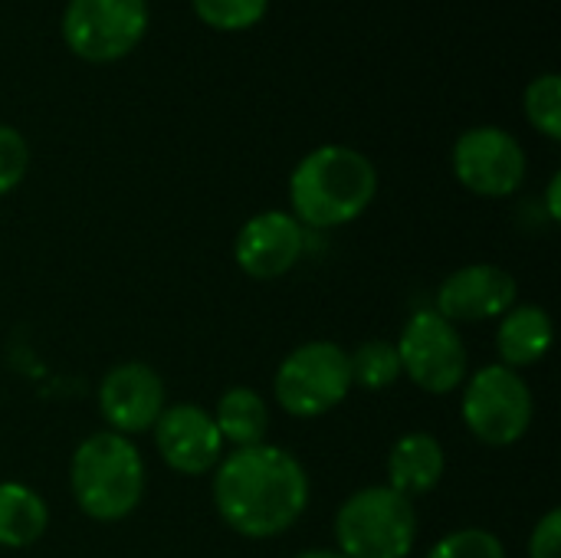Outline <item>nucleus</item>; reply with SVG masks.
<instances>
[{
    "label": "nucleus",
    "instance_id": "obj_15",
    "mask_svg": "<svg viewBox=\"0 0 561 558\" xmlns=\"http://www.w3.org/2000/svg\"><path fill=\"white\" fill-rule=\"evenodd\" d=\"M552 349V316L542 306H516L500 319L496 352L506 368H529Z\"/></svg>",
    "mask_w": 561,
    "mask_h": 558
},
{
    "label": "nucleus",
    "instance_id": "obj_16",
    "mask_svg": "<svg viewBox=\"0 0 561 558\" xmlns=\"http://www.w3.org/2000/svg\"><path fill=\"white\" fill-rule=\"evenodd\" d=\"M46 526H49V510L36 490L16 480L0 483V546L3 549L33 546L46 533Z\"/></svg>",
    "mask_w": 561,
    "mask_h": 558
},
{
    "label": "nucleus",
    "instance_id": "obj_11",
    "mask_svg": "<svg viewBox=\"0 0 561 558\" xmlns=\"http://www.w3.org/2000/svg\"><path fill=\"white\" fill-rule=\"evenodd\" d=\"M516 303V280L496 263H470L450 273L437 289V316L450 326L503 319Z\"/></svg>",
    "mask_w": 561,
    "mask_h": 558
},
{
    "label": "nucleus",
    "instance_id": "obj_23",
    "mask_svg": "<svg viewBox=\"0 0 561 558\" xmlns=\"http://www.w3.org/2000/svg\"><path fill=\"white\" fill-rule=\"evenodd\" d=\"M529 558H561V513L549 510L529 539Z\"/></svg>",
    "mask_w": 561,
    "mask_h": 558
},
{
    "label": "nucleus",
    "instance_id": "obj_10",
    "mask_svg": "<svg viewBox=\"0 0 561 558\" xmlns=\"http://www.w3.org/2000/svg\"><path fill=\"white\" fill-rule=\"evenodd\" d=\"M164 382L145 362L115 365L99 385V411L112 434H145L164 414Z\"/></svg>",
    "mask_w": 561,
    "mask_h": 558
},
{
    "label": "nucleus",
    "instance_id": "obj_2",
    "mask_svg": "<svg viewBox=\"0 0 561 558\" xmlns=\"http://www.w3.org/2000/svg\"><path fill=\"white\" fill-rule=\"evenodd\" d=\"M375 194V164L348 145H322L309 151L289 178L293 217L316 230H332L358 220Z\"/></svg>",
    "mask_w": 561,
    "mask_h": 558
},
{
    "label": "nucleus",
    "instance_id": "obj_4",
    "mask_svg": "<svg viewBox=\"0 0 561 558\" xmlns=\"http://www.w3.org/2000/svg\"><path fill=\"white\" fill-rule=\"evenodd\" d=\"M335 543L345 558H408L417 543V513L391 487H365L335 513Z\"/></svg>",
    "mask_w": 561,
    "mask_h": 558
},
{
    "label": "nucleus",
    "instance_id": "obj_13",
    "mask_svg": "<svg viewBox=\"0 0 561 558\" xmlns=\"http://www.w3.org/2000/svg\"><path fill=\"white\" fill-rule=\"evenodd\" d=\"M151 431H154L161 460L174 474L201 477L220 464L224 437L214 424V414H207L204 408H194V405L164 408V414L158 418V424Z\"/></svg>",
    "mask_w": 561,
    "mask_h": 558
},
{
    "label": "nucleus",
    "instance_id": "obj_8",
    "mask_svg": "<svg viewBox=\"0 0 561 558\" xmlns=\"http://www.w3.org/2000/svg\"><path fill=\"white\" fill-rule=\"evenodd\" d=\"M398 358H401V375H408L417 388L431 395L457 391L470 365L457 326H450L434 309H421L408 319L398 339Z\"/></svg>",
    "mask_w": 561,
    "mask_h": 558
},
{
    "label": "nucleus",
    "instance_id": "obj_22",
    "mask_svg": "<svg viewBox=\"0 0 561 558\" xmlns=\"http://www.w3.org/2000/svg\"><path fill=\"white\" fill-rule=\"evenodd\" d=\"M30 168V148L23 135L10 125H0V197L10 194Z\"/></svg>",
    "mask_w": 561,
    "mask_h": 558
},
{
    "label": "nucleus",
    "instance_id": "obj_7",
    "mask_svg": "<svg viewBox=\"0 0 561 558\" xmlns=\"http://www.w3.org/2000/svg\"><path fill=\"white\" fill-rule=\"evenodd\" d=\"M148 30V0H69L62 39L85 62L128 56Z\"/></svg>",
    "mask_w": 561,
    "mask_h": 558
},
{
    "label": "nucleus",
    "instance_id": "obj_21",
    "mask_svg": "<svg viewBox=\"0 0 561 558\" xmlns=\"http://www.w3.org/2000/svg\"><path fill=\"white\" fill-rule=\"evenodd\" d=\"M424 558H506V549L490 529L470 526L437 539V546Z\"/></svg>",
    "mask_w": 561,
    "mask_h": 558
},
{
    "label": "nucleus",
    "instance_id": "obj_14",
    "mask_svg": "<svg viewBox=\"0 0 561 558\" xmlns=\"http://www.w3.org/2000/svg\"><path fill=\"white\" fill-rule=\"evenodd\" d=\"M447 470V457L437 437L414 431L404 434L388 454V487L401 497H424L431 493Z\"/></svg>",
    "mask_w": 561,
    "mask_h": 558
},
{
    "label": "nucleus",
    "instance_id": "obj_18",
    "mask_svg": "<svg viewBox=\"0 0 561 558\" xmlns=\"http://www.w3.org/2000/svg\"><path fill=\"white\" fill-rule=\"evenodd\" d=\"M348 372H352V385H362L368 391H381V388L394 385L401 378L398 345L394 342H385V339L362 342L348 355Z\"/></svg>",
    "mask_w": 561,
    "mask_h": 558
},
{
    "label": "nucleus",
    "instance_id": "obj_12",
    "mask_svg": "<svg viewBox=\"0 0 561 558\" xmlns=\"http://www.w3.org/2000/svg\"><path fill=\"white\" fill-rule=\"evenodd\" d=\"M306 250L302 224L286 210H263L250 217L233 243L237 266L253 280L286 276Z\"/></svg>",
    "mask_w": 561,
    "mask_h": 558
},
{
    "label": "nucleus",
    "instance_id": "obj_6",
    "mask_svg": "<svg viewBox=\"0 0 561 558\" xmlns=\"http://www.w3.org/2000/svg\"><path fill=\"white\" fill-rule=\"evenodd\" d=\"M463 424L486 447L516 444L533 424V391L526 378L506 365L473 372L463 388Z\"/></svg>",
    "mask_w": 561,
    "mask_h": 558
},
{
    "label": "nucleus",
    "instance_id": "obj_3",
    "mask_svg": "<svg viewBox=\"0 0 561 558\" xmlns=\"http://www.w3.org/2000/svg\"><path fill=\"white\" fill-rule=\"evenodd\" d=\"M76 506L99 523H118L145 497V460L138 447L112 431L85 437L69 464Z\"/></svg>",
    "mask_w": 561,
    "mask_h": 558
},
{
    "label": "nucleus",
    "instance_id": "obj_9",
    "mask_svg": "<svg viewBox=\"0 0 561 558\" xmlns=\"http://www.w3.org/2000/svg\"><path fill=\"white\" fill-rule=\"evenodd\" d=\"M454 174L470 194L510 197L526 181V151L510 132L480 125L457 138Z\"/></svg>",
    "mask_w": 561,
    "mask_h": 558
},
{
    "label": "nucleus",
    "instance_id": "obj_19",
    "mask_svg": "<svg viewBox=\"0 0 561 558\" xmlns=\"http://www.w3.org/2000/svg\"><path fill=\"white\" fill-rule=\"evenodd\" d=\"M191 3H194V13L201 16V23H207L210 30H220V33L250 30L270 10V0H191Z\"/></svg>",
    "mask_w": 561,
    "mask_h": 558
},
{
    "label": "nucleus",
    "instance_id": "obj_20",
    "mask_svg": "<svg viewBox=\"0 0 561 558\" xmlns=\"http://www.w3.org/2000/svg\"><path fill=\"white\" fill-rule=\"evenodd\" d=\"M526 118L533 122L536 132H542L546 138L559 141L561 138V79L556 72H546L539 79L529 82L526 89Z\"/></svg>",
    "mask_w": 561,
    "mask_h": 558
},
{
    "label": "nucleus",
    "instance_id": "obj_1",
    "mask_svg": "<svg viewBox=\"0 0 561 558\" xmlns=\"http://www.w3.org/2000/svg\"><path fill=\"white\" fill-rule=\"evenodd\" d=\"M214 506L247 539H273L293 529L309 503L302 464L273 444L237 447L214 467Z\"/></svg>",
    "mask_w": 561,
    "mask_h": 558
},
{
    "label": "nucleus",
    "instance_id": "obj_5",
    "mask_svg": "<svg viewBox=\"0 0 561 558\" xmlns=\"http://www.w3.org/2000/svg\"><path fill=\"white\" fill-rule=\"evenodd\" d=\"M348 391V352L335 342H306L293 349L273 378L276 405L293 418H322L339 408Z\"/></svg>",
    "mask_w": 561,
    "mask_h": 558
},
{
    "label": "nucleus",
    "instance_id": "obj_25",
    "mask_svg": "<svg viewBox=\"0 0 561 558\" xmlns=\"http://www.w3.org/2000/svg\"><path fill=\"white\" fill-rule=\"evenodd\" d=\"M296 558H345L342 553H329V549H309V553H302V556Z\"/></svg>",
    "mask_w": 561,
    "mask_h": 558
},
{
    "label": "nucleus",
    "instance_id": "obj_17",
    "mask_svg": "<svg viewBox=\"0 0 561 558\" xmlns=\"http://www.w3.org/2000/svg\"><path fill=\"white\" fill-rule=\"evenodd\" d=\"M214 424L224 437V444L233 447H256L266 441L270 431V408L253 388H230L217 401Z\"/></svg>",
    "mask_w": 561,
    "mask_h": 558
},
{
    "label": "nucleus",
    "instance_id": "obj_24",
    "mask_svg": "<svg viewBox=\"0 0 561 558\" xmlns=\"http://www.w3.org/2000/svg\"><path fill=\"white\" fill-rule=\"evenodd\" d=\"M561 174H552V181H549V194H546V204H549V217L552 220H559L561 217Z\"/></svg>",
    "mask_w": 561,
    "mask_h": 558
}]
</instances>
